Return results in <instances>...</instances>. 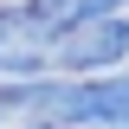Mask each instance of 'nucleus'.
<instances>
[{
	"label": "nucleus",
	"mask_w": 129,
	"mask_h": 129,
	"mask_svg": "<svg viewBox=\"0 0 129 129\" xmlns=\"http://www.w3.org/2000/svg\"><path fill=\"white\" fill-rule=\"evenodd\" d=\"M129 0H45L39 7V19H45L52 32H64V26H78V19H97V13H123Z\"/></svg>",
	"instance_id": "4"
},
{
	"label": "nucleus",
	"mask_w": 129,
	"mask_h": 129,
	"mask_svg": "<svg viewBox=\"0 0 129 129\" xmlns=\"http://www.w3.org/2000/svg\"><path fill=\"white\" fill-rule=\"evenodd\" d=\"M97 129H129V123H97Z\"/></svg>",
	"instance_id": "5"
},
{
	"label": "nucleus",
	"mask_w": 129,
	"mask_h": 129,
	"mask_svg": "<svg viewBox=\"0 0 129 129\" xmlns=\"http://www.w3.org/2000/svg\"><path fill=\"white\" fill-rule=\"evenodd\" d=\"M45 52H52V26L39 13H0V71L7 78H32L45 71Z\"/></svg>",
	"instance_id": "3"
},
{
	"label": "nucleus",
	"mask_w": 129,
	"mask_h": 129,
	"mask_svg": "<svg viewBox=\"0 0 129 129\" xmlns=\"http://www.w3.org/2000/svg\"><path fill=\"white\" fill-rule=\"evenodd\" d=\"M32 116L45 129H97V123H129V71L110 78H71V84H26L0 90V123Z\"/></svg>",
	"instance_id": "1"
},
{
	"label": "nucleus",
	"mask_w": 129,
	"mask_h": 129,
	"mask_svg": "<svg viewBox=\"0 0 129 129\" xmlns=\"http://www.w3.org/2000/svg\"><path fill=\"white\" fill-rule=\"evenodd\" d=\"M129 58V13H97V19H78V26L52 32V52L45 64L71 71V78H90L103 64H123Z\"/></svg>",
	"instance_id": "2"
}]
</instances>
